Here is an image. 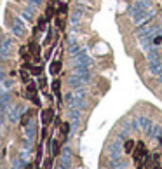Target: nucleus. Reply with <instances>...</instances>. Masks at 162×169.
<instances>
[{
  "label": "nucleus",
  "instance_id": "2",
  "mask_svg": "<svg viewBox=\"0 0 162 169\" xmlns=\"http://www.w3.org/2000/svg\"><path fill=\"white\" fill-rule=\"evenodd\" d=\"M52 86H54V91H56V93H58V91H59V82H58V80H56V82H54V84H52Z\"/></svg>",
  "mask_w": 162,
  "mask_h": 169
},
{
  "label": "nucleus",
  "instance_id": "1",
  "mask_svg": "<svg viewBox=\"0 0 162 169\" xmlns=\"http://www.w3.org/2000/svg\"><path fill=\"white\" fill-rule=\"evenodd\" d=\"M59 68H61V63L59 61H54V63H51V73H58L59 72Z\"/></svg>",
  "mask_w": 162,
  "mask_h": 169
}]
</instances>
